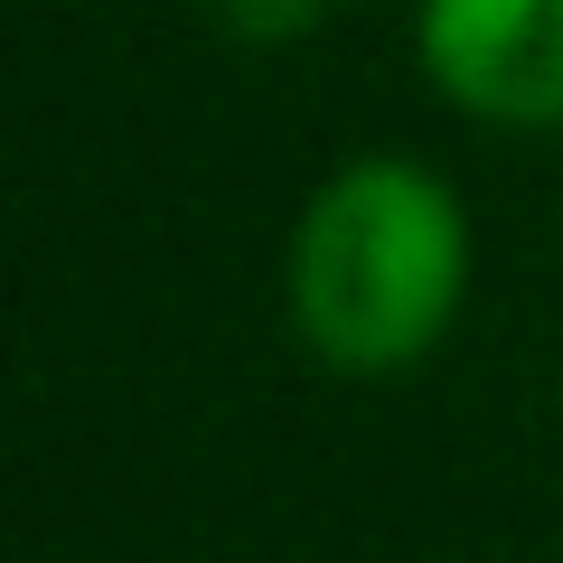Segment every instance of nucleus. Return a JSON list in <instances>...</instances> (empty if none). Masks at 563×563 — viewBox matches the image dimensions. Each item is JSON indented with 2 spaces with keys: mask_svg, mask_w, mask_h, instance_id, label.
<instances>
[{
  "mask_svg": "<svg viewBox=\"0 0 563 563\" xmlns=\"http://www.w3.org/2000/svg\"><path fill=\"white\" fill-rule=\"evenodd\" d=\"M470 301V207L413 151L339 161L291 217L282 310L329 376H404Z\"/></svg>",
  "mask_w": 563,
  "mask_h": 563,
  "instance_id": "f257e3e1",
  "label": "nucleus"
},
{
  "mask_svg": "<svg viewBox=\"0 0 563 563\" xmlns=\"http://www.w3.org/2000/svg\"><path fill=\"white\" fill-rule=\"evenodd\" d=\"M413 66L479 132H563V0H413Z\"/></svg>",
  "mask_w": 563,
  "mask_h": 563,
  "instance_id": "f03ea898",
  "label": "nucleus"
},
{
  "mask_svg": "<svg viewBox=\"0 0 563 563\" xmlns=\"http://www.w3.org/2000/svg\"><path fill=\"white\" fill-rule=\"evenodd\" d=\"M207 10H217V29H225V38H244V47H291V38L320 29L329 0H207Z\"/></svg>",
  "mask_w": 563,
  "mask_h": 563,
  "instance_id": "7ed1b4c3",
  "label": "nucleus"
}]
</instances>
